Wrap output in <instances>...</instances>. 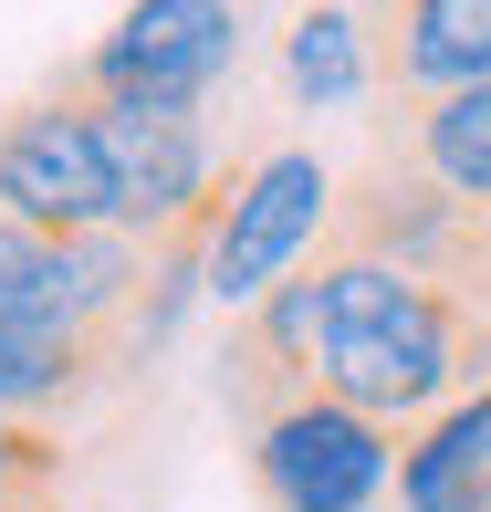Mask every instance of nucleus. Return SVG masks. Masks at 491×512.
Segmentation results:
<instances>
[{"label":"nucleus","mask_w":491,"mask_h":512,"mask_svg":"<svg viewBox=\"0 0 491 512\" xmlns=\"http://www.w3.org/2000/svg\"><path fill=\"white\" fill-rule=\"evenodd\" d=\"M481 387H491V304L481 293L418 283V272L335 251V241L293 283H272L251 314H230V345H220V398L241 429L293 398H335L408 439L418 418L481 398Z\"/></svg>","instance_id":"f257e3e1"},{"label":"nucleus","mask_w":491,"mask_h":512,"mask_svg":"<svg viewBox=\"0 0 491 512\" xmlns=\"http://www.w3.org/2000/svg\"><path fill=\"white\" fill-rule=\"evenodd\" d=\"M324 241L491 304V209L429 189V178L397 168V157H356V168L335 178V230H324Z\"/></svg>","instance_id":"f03ea898"},{"label":"nucleus","mask_w":491,"mask_h":512,"mask_svg":"<svg viewBox=\"0 0 491 512\" xmlns=\"http://www.w3.org/2000/svg\"><path fill=\"white\" fill-rule=\"evenodd\" d=\"M335 230V168L314 147H262L230 168V209H220V241H209V304L251 314L272 283H293L303 262L324 251Z\"/></svg>","instance_id":"7ed1b4c3"},{"label":"nucleus","mask_w":491,"mask_h":512,"mask_svg":"<svg viewBox=\"0 0 491 512\" xmlns=\"http://www.w3.org/2000/svg\"><path fill=\"white\" fill-rule=\"evenodd\" d=\"M0 220H32V230H115V168H105V136H95V95L74 74H53L42 95H21L0 115Z\"/></svg>","instance_id":"20e7f679"},{"label":"nucleus","mask_w":491,"mask_h":512,"mask_svg":"<svg viewBox=\"0 0 491 512\" xmlns=\"http://www.w3.org/2000/svg\"><path fill=\"white\" fill-rule=\"evenodd\" d=\"M251 492L262 512H377L397 492V429L335 408V398H293L272 418H251Z\"/></svg>","instance_id":"39448f33"},{"label":"nucleus","mask_w":491,"mask_h":512,"mask_svg":"<svg viewBox=\"0 0 491 512\" xmlns=\"http://www.w3.org/2000/svg\"><path fill=\"white\" fill-rule=\"evenodd\" d=\"M136 314H147V241L0 220V324H95V335H136Z\"/></svg>","instance_id":"423d86ee"},{"label":"nucleus","mask_w":491,"mask_h":512,"mask_svg":"<svg viewBox=\"0 0 491 512\" xmlns=\"http://www.w3.org/2000/svg\"><path fill=\"white\" fill-rule=\"evenodd\" d=\"M230 63H241V0H126L115 32L63 74L115 105H199Z\"/></svg>","instance_id":"0eeeda50"},{"label":"nucleus","mask_w":491,"mask_h":512,"mask_svg":"<svg viewBox=\"0 0 491 512\" xmlns=\"http://www.w3.org/2000/svg\"><path fill=\"white\" fill-rule=\"evenodd\" d=\"M366 95H460L491 84V0H366Z\"/></svg>","instance_id":"6e6552de"},{"label":"nucleus","mask_w":491,"mask_h":512,"mask_svg":"<svg viewBox=\"0 0 491 512\" xmlns=\"http://www.w3.org/2000/svg\"><path fill=\"white\" fill-rule=\"evenodd\" d=\"M136 356H147L136 335H95V324H0V418L63 429V418H84Z\"/></svg>","instance_id":"1a4fd4ad"},{"label":"nucleus","mask_w":491,"mask_h":512,"mask_svg":"<svg viewBox=\"0 0 491 512\" xmlns=\"http://www.w3.org/2000/svg\"><path fill=\"white\" fill-rule=\"evenodd\" d=\"M366 157H397L429 189L491 209V84H460V95H387L366 115Z\"/></svg>","instance_id":"9d476101"},{"label":"nucleus","mask_w":491,"mask_h":512,"mask_svg":"<svg viewBox=\"0 0 491 512\" xmlns=\"http://www.w3.org/2000/svg\"><path fill=\"white\" fill-rule=\"evenodd\" d=\"M397 512H491V387L397 439Z\"/></svg>","instance_id":"9b49d317"},{"label":"nucleus","mask_w":491,"mask_h":512,"mask_svg":"<svg viewBox=\"0 0 491 512\" xmlns=\"http://www.w3.org/2000/svg\"><path fill=\"white\" fill-rule=\"evenodd\" d=\"M283 74H293V95H314V105L366 95V42H356V11L314 0V11L293 21V42H283Z\"/></svg>","instance_id":"f8f14e48"},{"label":"nucleus","mask_w":491,"mask_h":512,"mask_svg":"<svg viewBox=\"0 0 491 512\" xmlns=\"http://www.w3.org/2000/svg\"><path fill=\"white\" fill-rule=\"evenodd\" d=\"M63 471H74L63 429H21V418H0V512H11V502H63Z\"/></svg>","instance_id":"ddd939ff"},{"label":"nucleus","mask_w":491,"mask_h":512,"mask_svg":"<svg viewBox=\"0 0 491 512\" xmlns=\"http://www.w3.org/2000/svg\"><path fill=\"white\" fill-rule=\"evenodd\" d=\"M11 512H63V502H11Z\"/></svg>","instance_id":"4468645a"}]
</instances>
